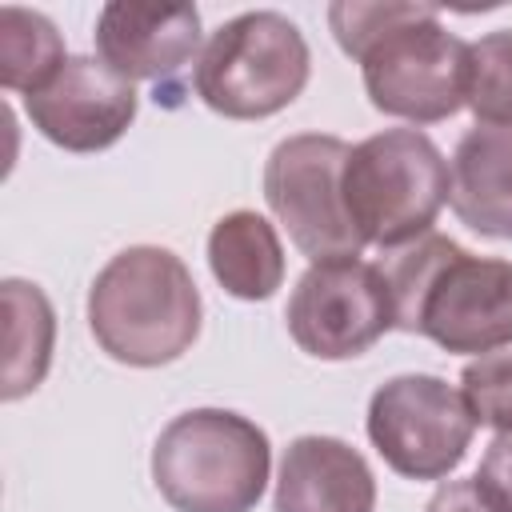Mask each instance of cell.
<instances>
[{"instance_id": "obj_1", "label": "cell", "mask_w": 512, "mask_h": 512, "mask_svg": "<svg viewBox=\"0 0 512 512\" xmlns=\"http://www.w3.org/2000/svg\"><path fill=\"white\" fill-rule=\"evenodd\" d=\"M328 24L336 44L360 60L376 112L408 124H440L464 108L468 44L440 24L432 4L336 0Z\"/></svg>"}, {"instance_id": "obj_2", "label": "cell", "mask_w": 512, "mask_h": 512, "mask_svg": "<svg viewBox=\"0 0 512 512\" xmlns=\"http://www.w3.org/2000/svg\"><path fill=\"white\" fill-rule=\"evenodd\" d=\"M380 272L400 332L428 336L456 356H492L512 344V260L476 256L428 232L384 252Z\"/></svg>"}, {"instance_id": "obj_3", "label": "cell", "mask_w": 512, "mask_h": 512, "mask_svg": "<svg viewBox=\"0 0 512 512\" xmlns=\"http://www.w3.org/2000/svg\"><path fill=\"white\" fill-rule=\"evenodd\" d=\"M200 316L204 304L188 264L156 244L116 252L88 288V328L128 368L180 360L200 336Z\"/></svg>"}, {"instance_id": "obj_4", "label": "cell", "mask_w": 512, "mask_h": 512, "mask_svg": "<svg viewBox=\"0 0 512 512\" xmlns=\"http://www.w3.org/2000/svg\"><path fill=\"white\" fill-rule=\"evenodd\" d=\"M268 472V432L228 408L172 416L152 448V480L176 512H252Z\"/></svg>"}, {"instance_id": "obj_5", "label": "cell", "mask_w": 512, "mask_h": 512, "mask_svg": "<svg viewBox=\"0 0 512 512\" xmlns=\"http://www.w3.org/2000/svg\"><path fill=\"white\" fill-rule=\"evenodd\" d=\"M448 192L452 168L420 128H384L348 152L344 208L364 244L392 252L428 236Z\"/></svg>"}, {"instance_id": "obj_6", "label": "cell", "mask_w": 512, "mask_h": 512, "mask_svg": "<svg viewBox=\"0 0 512 512\" xmlns=\"http://www.w3.org/2000/svg\"><path fill=\"white\" fill-rule=\"evenodd\" d=\"M312 76V52L304 32L272 8L240 12L224 20L196 68L192 88L196 96L228 120H264L284 112Z\"/></svg>"}, {"instance_id": "obj_7", "label": "cell", "mask_w": 512, "mask_h": 512, "mask_svg": "<svg viewBox=\"0 0 512 512\" xmlns=\"http://www.w3.org/2000/svg\"><path fill=\"white\" fill-rule=\"evenodd\" d=\"M352 144L328 132H296L268 152L264 200L288 240L312 260L360 256L364 240L344 208V164Z\"/></svg>"}, {"instance_id": "obj_8", "label": "cell", "mask_w": 512, "mask_h": 512, "mask_svg": "<svg viewBox=\"0 0 512 512\" xmlns=\"http://www.w3.org/2000/svg\"><path fill=\"white\" fill-rule=\"evenodd\" d=\"M364 428L392 472L444 480L468 456L476 420L460 388L432 372H404L372 392Z\"/></svg>"}, {"instance_id": "obj_9", "label": "cell", "mask_w": 512, "mask_h": 512, "mask_svg": "<svg viewBox=\"0 0 512 512\" xmlns=\"http://www.w3.org/2000/svg\"><path fill=\"white\" fill-rule=\"evenodd\" d=\"M284 320L296 348L316 360H352L396 328L388 280L380 264L360 256L308 264L288 296Z\"/></svg>"}, {"instance_id": "obj_10", "label": "cell", "mask_w": 512, "mask_h": 512, "mask_svg": "<svg viewBox=\"0 0 512 512\" xmlns=\"http://www.w3.org/2000/svg\"><path fill=\"white\" fill-rule=\"evenodd\" d=\"M96 56L132 80L156 84V104H172L180 72L200 60V8L196 4H140L108 0L96 16Z\"/></svg>"}, {"instance_id": "obj_11", "label": "cell", "mask_w": 512, "mask_h": 512, "mask_svg": "<svg viewBox=\"0 0 512 512\" xmlns=\"http://www.w3.org/2000/svg\"><path fill=\"white\" fill-rule=\"evenodd\" d=\"M140 96L100 56H68L64 68L32 96L24 112L32 128L64 152H104L136 120Z\"/></svg>"}, {"instance_id": "obj_12", "label": "cell", "mask_w": 512, "mask_h": 512, "mask_svg": "<svg viewBox=\"0 0 512 512\" xmlns=\"http://www.w3.org/2000/svg\"><path fill=\"white\" fill-rule=\"evenodd\" d=\"M276 512H372L376 476L368 460L336 436H296L276 476Z\"/></svg>"}, {"instance_id": "obj_13", "label": "cell", "mask_w": 512, "mask_h": 512, "mask_svg": "<svg viewBox=\"0 0 512 512\" xmlns=\"http://www.w3.org/2000/svg\"><path fill=\"white\" fill-rule=\"evenodd\" d=\"M448 168L456 220L488 240H512V128H468Z\"/></svg>"}, {"instance_id": "obj_14", "label": "cell", "mask_w": 512, "mask_h": 512, "mask_svg": "<svg viewBox=\"0 0 512 512\" xmlns=\"http://www.w3.org/2000/svg\"><path fill=\"white\" fill-rule=\"evenodd\" d=\"M208 268L228 296L252 304L268 300L284 284V248L276 228L252 208L220 216L208 232Z\"/></svg>"}, {"instance_id": "obj_15", "label": "cell", "mask_w": 512, "mask_h": 512, "mask_svg": "<svg viewBox=\"0 0 512 512\" xmlns=\"http://www.w3.org/2000/svg\"><path fill=\"white\" fill-rule=\"evenodd\" d=\"M4 400H20L52 368V344H56V312L48 296L28 280H4Z\"/></svg>"}, {"instance_id": "obj_16", "label": "cell", "mask_w": 512, "mask_h": 512, "mask_svg": "<svg viewBox=\"0 0 512 512\" xmlns=\"http://www.w3.org/2000/svg\"><path fill=\"white\" fill-rule=\"evenodd\" d=\"M64 60V40L44 12H28L16 4L0 8V84L8 92H40L64 68Z\"/></svg>"}, {"instance_id": "obj_17", "label": "cell", "mask_w": 512, "mask_h": 512, "mask_svg": "<svg viewBox=\"0 0 512 512\" xmlns=\"http://www.w3.org/2000/svg\"><path fill=\"white\" fill-rule=\"evenodd\" d=\"M464 104L472 108L476 124L512 128V28L484 32L468 44Z\"/></svg>"}, {"instance_id": "obj_18", "label": "cell", "mask_w": 512, "mask_h": 512, "mask_svg": "<svg viewBox=\"0 0 512 512\" xmlns=\"http://www.w3.org/2000/svg\"><path fill=\"white\" fill-rule=\"evenodd\" d=\"M460 392L476 424L496 428V436H512V352H492L464 364Z\"/></svg>"}, {"instance_id": "obj_19", "label": "cell", "mask_w": 512, "mask_h": 512, "mask_svg": "<svg viewBox=\"0 0 512 512\" xmlns=\"http://www.w3.org/2000/svg\"><path fill=\"white\" fill-rule=\"evenodd\" d=\"M480 484V492L500 508V512H512V436H496L472 476Z\"/></svg>"}, {"instance_id": "obj_20", "label": "cell", "mask_w": 512, "mask_h": 512, "mask_svg": "<svg viewBox=\"0 0 512 512\" xmlns=\"http://www.w3.org/2000/svg\"><path fill=\"white\" fill-rule=\"evenodd\" d=\"M424 512H500L484 492H480V484L468 476V480H444L436 492H432V500H428V508Z\"/></svg>"}]
</instances>
